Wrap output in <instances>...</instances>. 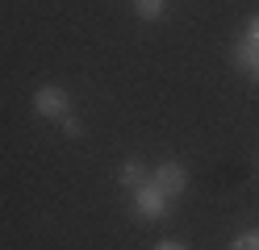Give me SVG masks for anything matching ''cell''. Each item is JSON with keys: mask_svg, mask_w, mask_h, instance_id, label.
I'll return each mask as SVG.
<instances>
[{"mask_svg": "<svg viewBox=\"0 0 259 250\" xmlns=\"http://www.w3.org/2000/svg\"><path fill=\"white\" fill-rule=\"evenodd\" d=\"M130 200H134V217H142V221H159V217H167V213H171V200L159 192L151 179L142 183V188L130 192Z\"/></svg>", "mask_w": 259, "mask_h": 250, "instance_id": "1", "label": "cell"}, {"mask_svg": "<svg viewBox=\"0 0 259 250\" xmlns=\"http://www.w3.org/2000/svg\"><path fill=\"white\" fill-rule=\"evenodd\" d=\"M34 113L46 117V121H63V117L71 113V100H67V92H63L59 83H42L34 92Z\"/></svg>", "mask_w": 259, "mask_h": 250, "instance_id": "2", "label": "cell"}, {"mask_svg": "<svg viewBox=\"0 0 259 250\" xmlns=\"http://www.w3.org/2000/svg\"><path fill=\"white\" fill-rule=\"evenodd\" d=\"M151 183L167 200H176V196H184V188H188V167L184 163H163V167H155V171H151Z\"/></svg>", "mask_w": 259, "mask_h": 250, "instance_id": "3", "label": "cell"}, {"mask_svg": "<svg viewBox=\"0 0 259 250\" xmlns=\"http://www.w3.org/2000/svg\"><path fill=\"white\" fill-rule=\"evenodd\" d=\"M230 63H234V71H259V42H251V38H238L234 42V50H230Z\"/></svg>", "mask_w": 259, "mask_h": 250, "instance_id": "4", "label": "cell"}, {"mask_svg": "<svg viewBox=\"0 0 259 250\" xmlns=\"http://www.w3.org/2000/svg\"><path fill=\"white\" fill-rule=\"evenodd\" d=\"M167 0H134V17L138 21H163Z\"/></svg>", "mask_w": 259, "mask_h": 250, "instance_id": "5", "label": "cell"}, {"mask_svg": "<svg viewBox=\"0 0 259 250\" xmlns=\"http://www.w3.org/2000/svg\"><path fill=\"white\" fill-rule=\"evenodd\" d=\"M147 179H151V171H147L142 163H125V167H121V188L134 192V188H142Z\"/></svg>", "mask_w": 259, "mask_h": 250, "instance_id": "6", "label": "cell"}, {"mask_svg": "<svg viewBox=\"0 0 259 250\" xmlns=\"http://www.w3.org/2000/svg\"><path fill=\"white\" fill-rule=\"evenodd\" d=\"M230 250H259V229H247L230 242Z\"/></svg>", "mask_w": 259, "mask_h": 250, "instance_id": "7", "label": "cell"}, {"mask_svg": "<svg viewBox=\"0 0 259 250\" xmlns=\"http://www.w3.org/2000/svg\"><path fill=\"white\" fill-rule=\"evenodd\" d=\"M63 133H67V138H84V125H79L75 117L67 113V117H63Z\"/></svg>", "mask_w": 259, "mask_h": 250, "instance_id": "8", "label": "cell"}, {"mask_svg": "<svg viewBox=\"0 0 259 250\" xmlns=\"http://www.w3.org/2000/svg\"><path fill=\"white\" fill-rule=\"evenodd\" d=\"M242 38L259 42V13H251V17H247V33H242Z\"/></svg>", "mask_w": 259, "mask_h": 250, "instance_id": "9", "label": "cell"}, {"mask_svg": "<svg viewBox=\"0 0 259 250\" xmlns=\"http://www.w3.org/2000/svg\"><path fill=\"white\" fill-rule=\"evenodd\" d=\"M155 250H188V246H184V242H159Z\"/></svg>", "mask_w": 259, "mask_h": 250, "instance_id": "10", "label": "cell"}, {"mask_svg": "<svg viewBox=\"0 0 259 250\" xmlns=\"http://www.w3.org/2000/svg\"><path fill=\"white\" fill-rule=\"evenodd\" d=\"M255 79H259V71H255Z\"/></svg>", "mask_w": 259, "mask_h": 250, "instance_id": "11", "label": "cell"}]
</instances>
